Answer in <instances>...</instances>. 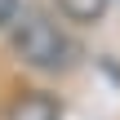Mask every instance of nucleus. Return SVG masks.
Segmentation results:
<instances>
[{"label": "nucleus", "instance_id": "obj_2", "mask_svg": "<svg viewBox=\"0 0 120 120\" xmlns=\"http://www.w3.org/2000/svg\"><path fill=\"white\" fill-rule=\"evenodd\" d=\"M4 120H62V107L49 89H22L4 107Z\"/></svg>", "mask_w": 120, "mask_h": 120}, {"label": "nucleus", "instance_id": "obj_4", "mask_svg": "<svg viewBox=\"0 0 120 120\" xmlns=\"http://www.w3.org/2000/svg\"><path fill=\"white\" fill-rule=\"evenodd\" d=\"M13 18H18V0H0V36L13 27Z\"/></svg>", "mask_w": 120, "mask_h": 120}, {"label": "nucleus", "instance_id": "obj_3", "mask_svg": "<svg viewBox=\"0 0 120 120\" xmlns=\"http://www.w3.org/2000/svg\"><path fill=\"white\" fill-rule=\"evenodd\" d=\"M53 4H58V13H62L67 22H76V27H94V22H102V13H107L111 0H53Z\"/></svg>", "mask_w": 120, "mask_h": 120}, {"label": "nucleus", "instance_id": "obj_1", "mask_svg": "<svg viewBox=\"0 0 120 120\" xmlns=\"http://www.w3.org/2000/svg\"><path fill=\"white\" fill-rule=\"evenodd\" d=\"M9 49L22 67L40 71V76H58V71H71L80 49L76 40L62 31V22L45 9H18L13 27H9Z\"/></svg>", "mask_w": 120, "mask_h": 120}]
</instances>
